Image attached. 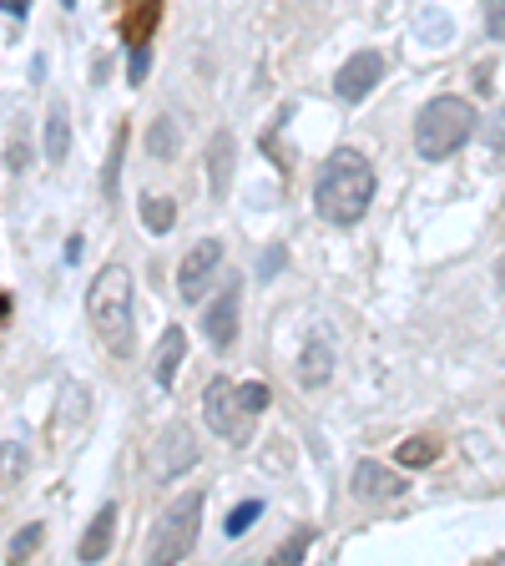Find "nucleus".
Listing matches in <instances>:
<instances>
[{
	"label": "nucleus",
	"instance_id": "2f4dec72",
	"mask_svg": "<svg viewBox=\"0 0 505 566\" xmlns=\"http://www.w3.org/2000/svg\"><path fill=\"white\" fill-rule=\"evenodd\" d=\"M61 5H66V11H72V5H76V0H61Z\"/></svg>",
	"mask_w": 505,
	"mask_h": 566
},
{
	"label": "nucleus",
	"instance_id": "20e7f679",
	"mask_svg": "<svg viewBox=\"0 0 505 566\" xmlns=\"http://www.w3.org/2000/svg\"><path fill=\"white\" fill-rule=\"evenodd\" d=\"M198 526H202V491H182L173 506L157 516L152 537H147V562L152 566H173L198 546Z\"/></svg>",
	"mask_w": 505,
	"mask_h": 566
},
{
	"label": "nucleus",
	"instance_id": "7c9ffc66",
	"mask_svg": "<svg viewBox=\"0 0 505 566\" xmlns=\"http://www.w3.org/2000/svg\"><path fill=\"white\" fill-rule=\"evenodd\" d=\"M0 11H5V15H21V21H26V11H30V0H0Z\"/></svg>",
	"mask_w": 505,
	"mask_h": 566
},
{
	"label": "nucleus",
	"instance_id": "f03ea898",
	"mask_svg": "<svg viewBox=\"0 0 505 566\" xmlns=\"http://www.w3.org/2000/svg\"><path fill=\"white\" fill-rule=\"evenodd\" d=\"M87 319L112 354H127V344H131V274L122 263H106V268L91 278Z\"/></svg>",
	"mask_w": 505,
	"mask_h": 566
},
{
	"label": "nucleus",
	"instance_id": "412c9836",
	"mask_svg": "<svg viewBox=\"0 0 505 566\" xmlns=\"http://www.w3.org/2000/svg\"><path fill=\"white\" fill-rule=\"evenodd\" d=\"M127 127H116L112 137V158H106V173H101V198H116V183H122V158H127Z\"/></svg>",
	"mask_w": 505,
	"mask_h": 566
},
{
	"label": "nucleus",
	"instance_id": "7ed1b4c3",
	"mask_svg": "<svg viewBox=\"0 0 505 566\" xmlns=\"http://www.w3.org/2000/svg\"><path fill=\"white\" fill-rule=\"evenodd\" d=\"M470 137H476V106L465 102V97H434L415 116V152L425 162L455 158Z\"/></svg>",
	"mask_w": 505,
	"mask_h": 566
},
{
	"label": "nucleus",
	"instance_id": "f8f14e48",
	"mask_svg": "<svg viewBox=\"0 0 505 566\" xmlns=\"http://www.w3.org/2000/svg\"><path fill=\"white\" fill-rule=\"evenodd\" d=\"M112 541H116V506H112V501H106V506L97 511V521L87 526V537H81V546H76V562L97 566L101 556L112 552Z\"/></svg>",
	"mask_w": 505,
	"mask_h": 566
},
{
	"label": "nucleus",
	"instance_id": "b1692460",
	"mask_svg": "<svg viewBox=\"0 0 505 566\" xmlns=\"http://www.w3.org/2000/svg\"><path fill=\"white\" fill-rule=\"evenodd\" d=\"M238 405H243L248 415L258 420L263 410L274 405V394H268V385H263V379H248V385H238Z\"/></svg>",
	"mask_w": 505,
	"mask_h": 566
},
{
	"label": "nucleus",
	"instance_id": "4be33fe9",
	"mask_svg": "<svg viewBox=\"0 0 505 566\" xmlns=\"http://www.w3.org/2000/svg\"><path fill=\"white\" fill-rule=\"evenodd\" d=\"M258 516H263V501H243V506H232L228 521H223V537H232V541L248 537V526L258 521Z\"/></svg>",
	"mask_w": 505,
	"mask_h": 566
},
{
	"label": "nucleus",
	"instance_id": "cd10ccee",
	"mask_svg": "<svg viewBox=\"0 0 505 566\" xmlns=\"http://www.w3.org/2000/svg\"><path fill=\"white\" fill-rule=\"evenodd\" d=\"M147 72H152V51H147V41H142V46H131V87H142Z\"/></svg>",
	"mask_w": 505,
	"mask_h": 566
},
{
	"label": "nucleus",
	"instance_id": "aec40b11",
	"mask_svg": "<svg viewBox=\"0 0 505 566\" xmlns=\"http://www.w3.org/2000/svg\"><path fill=\"white\" fill-rule=\"evenodd\" d=\"M394 461L409 465V470H419V465H434V461H440V440H430V436L404 440L400 451H394Z\"/></svg>",
	"mask_w": 505,
	"mask_h": 566
},
{
	"label": "nucleus",
	"instance_id": "1a4fd4ad",
	"mask_svg": "<svg viewBox=\"0 0 505 566\" xmlns=\"http://www.w3.org/2000/svg\"><path fill=\"white\" fill-rule=\"evenodd\" d=\"M238 304H243V289H238V278H228L223 293H217L213 304H207V314H202V335H207V344H213L217 354L232 349V339H238Z\"/></svg>",
	"mask_w": 505,
	"mask_h": 566
},
{
	"label": "nucleus",
	"instance_id": "473e14b6",
	"mask_svg": "<svg viewBox=\"0 0 505 566\" xmlns=\"http://www.w3.org/2000/svg\"><path fill=\"white\" fill-rule=\"evenodd\" d=\"M501 284H505V259H501Z\"/></svg>",
	"mask_w": 505,
	"mask_h": 566
},
{
	"label": "nucleus",
	"instance_id": "c756f323",
	"mask_svg": "<svg viewBox=\"0 0 505 566\" xmlns=\"http://www.w3.org/2000/svg\"><path fill=\"white\" fill-rule=\"evenodd\" d=\"M5 162H11L15 173H26V162H30V152H26V142H11V152H5Z\"/></svg>",
	"mask_w": 505,
	"mask_h": 566
},
{
	"label": "nucleus",
	"instance_id": "9b49d317",
	"mask_svg": "<svg viewBox=\"0 0 505 566\" xmlns=\"http://www.w3.org/2000/svg\"><path fill=\"white\" fill-rule=\"evenodd\" d=\"M182 360H188V335L173 324V329H162L157 349H152V379H157V390H173Z\"/></svg>",
	"mask_w": 505,
	"mask_h": 566
},
{
	"label": "nucleus",
	"instance_id": "4468645a",
	"mask_svg": "<svg viewBox=\"0 0 505 566\" xmlns=\"http://www.w3.org/2000/svg\"><path fill=\"white\" fill-rule=\"evenodd\" d=\"M329 379H333V349L324 344V339L303 344V354H299V385H303V390H318V385H329Z\"/></svg>",
	"mask_w": 505,
	"mask_h": 566
},
{
	"label": "nucleus",
	"instance_id": "f3484780",
	"mask_svg": "<svg viewBox=\"0 0 505 566\" xmlns=\"http://www.w3.org/2000/svg\"><path fill=\"white\" fill-rule=\"evenodd\" d=\"M66 152H72V116H66V106H51L46 112V162H66Z\"/></svg>",
	"mask_w": 505,
	"mask_h": 566
},
{
	"label": "nucleus",
	"instance_id": "393cba45",
	"mask_svg": "<svg viewBox=\"0 0 505 566\" xmlns=\"http://www.w3.org/2000/svg\"><path fill=\"white\" fill-rule=\"evenodd\" d=\"M480 137H485V147H491L495 158H505V106H495V112L485 116V127H480Z\"/></svg>",
	"mask_w": 505,
	"mask_h": 566
},
{
	"label": "nucleus",
	"instance_id": "5701e85b",
	"mask_svg": "<svg viewBox=\"0 0 505 566\" xmlns=\"http://www.w3.org/2000/svg\"><path fill=\"white\" fill-rule=\"evenodd\" d=\"M308 546H314V531L303 526V531H293V537H289V541H283V546H278V552H274V566H299L303 556H308Z\"/></svg>",
	"mask_w": 505,
	"mask_h": 566
},
{
	"label": "nucleus",
	"instance_id": "2eb2a0df",
	"mask_svg": "<svg viewBox=\"0 0 505 566\" xmlns=\"http://www.w3.org/2000/svg\"><path fill=\"white\" fill-rule=\"evenodd\" d=\"M177 152H182V127H177V116L173 112L152 116V127H147V158L173 162Z\"/></svg>",
	"mask_w": 505,
	"mask_h": 566
},
{
	"label": "nucleus",
	"instance_id": "ddd939ff",
	"mask_svg": "<svg viewBox=\"0 0 505 566\" xmlns=\"http://www.w3.org/2000/svg\"><path fill=\"white\" fill-rule=\"evenodd\" d=\"M157 21H162V0H127V11H122V36H127V46L152 41Z\"/></svg>",
	"mask_w": 505,
	"mask_h": 566
},
{
	"label": "nucleus",
	"instance_id": "dca6fc26",
	"mask_svg": "<svg viewBox=\"0 0 505 566\" xmlns=\"http://www.w3.org/2000/svg\"><path fill=\"white\" fill-rule=\"evenodd\" d=\"M228 183H232V131H217L207 142V188H213V198H223Z\"/></svg>",
	"mask_w": 505,
	"mask_h": 566
},
{
	"label": "nucleus",
	"instance_id": "6e6552de",
	"mask_svg": "<svg viewBox=\"0 0 505 566\" xmlns=\"http://www.w3.org/2000/svg\"><path fill=\"white\" fill-rule=\"evenodd\" d=\"M192 465H198V440H192V430L188 425H167L162 440L152 445V476L177 480L182 470H192Z\"/></svg>",
	"mask_w": 505,
	"mask_h": 566
},
{
	"label": "nucleus",
	"instance_id": "6ab92c4d",
	"mask_svg": "<svg viewBox=\"0 0 505 566\" xmlns=\"http://www.w3.org/2000/svg\"><path fill=\"white\" fill-rule=\"evenodd\" d=\"M26 465H30L26 440H21V436H15V440H0V480H5V486H15V480L26 476Z\"/></svg>",
	"mask_w": 505,
	"mask_h": 566
},
{
	"label": "nucleus",
	"instance_id": "39448f33",
	"mask_svg": "<svg viewBox=\"0 0 505 566\" xmlns=\"http://www.w3.org/2000/svg\"><path fill=\"white\" fill-rule=\"evenodd\" d=\"M202 420L213 436H223L228 445H248L253 440V415L238 405V385L232 379H213L202 390Z\"/></svg>",
	"mask_w": 505,
	"mask_h": 566
},
{
	"label": "nucleus",
	"instance_id": "c85d7f7f",
	"mask_svg": "<svg viewBox=\"0 0 505 566\" xmlns=\"http://www.w3.org/2000/svg\"><path fill=\"white\" fill-rule=\"evenodd\" d=\"M278 268H283V248H268V253H258V278H263V284H268V278H274L278 274Z\"/></svg>",
	"mask_w": 505,
	"mask_h": 566
},
{
	"label": "nucleus",
	"instance_id": "bb28decb",
	"mask_svg": "<svg viewBox=\"0 0 505 566\" xmlns=\"http://www.w3.org/2000/svg\"><path fill=\"white\" fill-rule=\"evenodd\" d=\"M485 36L505 41V0H485Z\"/></svg>",
	"mask_w": 505,
	"mask_h": 566
},
{
	"label": "nucleus",
	"instance_id": "423d86ee",
	"mask_svg": "<svg viewBox=\"0 0 505 566\" xmlns=\"http://www.w3.org/2000/svg\"><path fill=\"white\" fill-rule=\"evenodd\" d=\"M217 268H223V238H198L182 253V263H177V293H182V304H198Z\"/></svg>",
	"mask_w": 505,
	"mask_h": 566
},
{
	"label": "nucleus",
	"instance_id": "9d476101",
	"mask_svg": "<svg viewBox=\"0 0 505 566\" xmlns=\"http://www.w3.org/2000/svg\"><path fill=\"white\" fill-rule=\"evenodd\" d=\"M349 486H354V495H359V501H394V495H404V486H409V480H400L394 470H384L379 461H359V465H354V480H349Z\"/></svg>",
	"mask_w": 505,
	"mask_h": 566
},
{
	"label": "nucleus",
	"instance_id": "f257e3e1",
	"mask_svg": "<svg viewBox=\"0 0 505 566\" xmlns=\"http://www.w3.org/2000/svg\"><path fill=\"white\" fill-rule=\"evenodd\" d=\"M369 203H375V167H369L364 152L339 147V152L318 167V183H314L318 218L349 228V223H359L364 213H369Z\"/></svg>",
	"mask_w": 505,
	"mask_h": 566
},
{
	"label": "nucleus",
	"instance_id": "0eeeda50",
	"mask_svg": "<svg viewBox=\"0 0 505 566\" xmlns=\"http://www.w3.org/2000/svg\"><path fill=\"white\" fill-rule=\"evenodd\" d=\"M379 81H384V56H379V51H354V56L339 66V76H333V97L344 106H359Z\"/></svg>",
	"mask_w": 505,
	"mask_h": 566
},
{
	"label": "nucleus",
	"instance_id": "a878e982",
	"mask_svg": "<svg viewBox=\"0 0 505 566\" xmlns=\"http://www.w3.org/2000/svg\"><path fill=\"white\" fill-rule=\"evenodd\" d=\"M41 537H46V526L30 521L26 531H15V537H11V556H15V562H21V556H30L36 546H41Z\"/></svg>",
	"mask_w": 505,
	"mask_h": 566
},
{
	"label": "nucleus",
	"instance_id": "a211bd4d",
	"mask_svg": "<svg viewBox=\"0 0 505 566\" xmlns=\"http://www.w3.org/2000/svg\"><path fill=\"white\" fill-rule=\"evenodd\" d=\"M137 213H142V223L152 232H173V223H177V203L162 198V192H147L142 203H137Z\"/></svg>",
	"mask_w": 505,
	"mask_h": 566
}]
</instances>
